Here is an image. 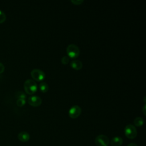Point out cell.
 Instances as JSON below:
<instances>
[{"instance_id": "cell-5", "label": "cell", "mask_w": 146, "mask_h": 146, "mask_svg": "<svg viewBox=\"0 0 146 146\" xmlns=\"http://www.w3.org/2000/svg\"><path fill=\"white\" fill-rule=\"evenodd\" d=\"M31 75L32 78L36 81H42L45 78L44 72L39 69L34 68L31 72Z\"/></svg>"}, {"instance_id": "cell-7", "label": "cell", "mask_w": 146, "mask_h": 146, "mask_svg": "<svg viewBox=\"0 0 146 146\" xmlns=\"http://www.w3.org/2000/svg\"><path fill=\"white\" fill-rule=\"evenodd\" d=\"M28 103L30 105L34 107L39 106L42 104V99L38 96L33 95L28 98Z\"/></svg>"}, {"instance_id": "cell-19", "label": "cell", "mask_w": 146, "mask_h": 146, "mask_svg": "<svg viewBox=\"0 0 146 146\" xmlns=\"http://www.w3.org/2000/svg\"><path fill=\"white\" fill-rule=\"evenodd\" d=\"M127 146H137V144H136L135 143H130V144H129L128 145H127Z\"/></svg>"}, {"instance_id": "cell-14", "label": "cell", "mask_w": 146, "mask_h": 146, "mask_svg": "<svg viewBox=\"0 0 146 146\" xmlns=\"http://www.w3.org/2000/svg\"><path fill=\"white\" fill-rule=\"evenodd\" d=\"M26 103V100L25 99H18L17 100V104L18 106L22 107Z\"/></svg>"}, {"instance_id": "cell-4", "label": "cell", "mask_w": 146, "mask_h": 146, "mask_svg": "<svg viewBox=\"0 0 146 146\" xmlns=\"http://www.w3.org/2000/svg\"><path fill=\"white\" fill-rule=\"evenodd\" d=\"M96 146H108L110 143L108 137L104 135H98L95 140Z\"/></svg>"}, {"instance_id": "cell-12", "label": "cell", "mask_w": 146, "mask_h": 146, "mask_svg": "<svg viewBox=\"0 0 146 146\" xmlns=\"http://www.w3.org/2000/svg\"><path fill=\"white\" fill-rule=\"evenodd\" d=\"M134 124L137 127L141 126L144 123V120L141 117H137L134 119Z\"/></svg>"}, {"instance_id": "cell-16", "label": "cell", "mask_w": 146, "mask_h": 146, "mask_svg": "<svg viewBox=\"0 0 146 146\" xmlns=\"http://www.w3.org/2000/svg\"><path fill=\"white\" fill-rule=\"evenodd\" d=\"M69 60H70V58H69V57L68 56H64L61 59V62L64 64H68V63L69 62Z\"/></svg>"}, {"instance_id": "cell-10", "label": "cell", "mask_w": 146, "mask_h": 146, "mask_svg": "<svg viewBox=\"0 0 146 146\" xmlns=\"http://www.w3.org/2000/svg\"><path fill=\"white\" fill-rule=\"evenodd\" d=\"M123 143V139L119 136H116L112 139L111 145L112 146H120Z\"/></svg>"}, {"instance_id": "cell-2", "label": "cell", "mask_w": 146, "mask_h": 146, "mask_svg": "<svg viewBox=\"0 0 146 146\" xmlns=\"http://www.w3.org/2000/svg\"><path fill=\"white\" fill-rule=\"evenodd\" d=\"M66 51L68 56L72 58L78 57L80 54V50L79 47L74 44H70L68 45L66 48Z\"/></svg>"}, {"instance_id": "cell-8", "label": "cell", "mask_w": 146, "mask_h": 146, "mask_svg": "<svg viewBox=\"0 0 146 146\" xmlns=\"http://www.w3.org/2000/svg\"><path fill=\"white\" fill-rule=\"evenodd\" d=\"M18 138L22 142H27L30 139V135L26 131H21L18 133Z\"/></svg>"}, {"instance_id": "cell-13", "label": "cell", "mask_w": 146, "mask_h": 146, "mask_svg": "<svg viewBox=\"0 0 146 146\" xmlns=\"http://www.w3.org/2000/svg\"><path fill=\"white\" fill-rule=\"evenodd\" d=\"M15 96L16 98H17L18 99H26V94L22 91H18L16 92L15 94Z\"/></svg>"}, {"instance_id": "cell-15", "label": "cell", "mask_w": 146, "mask_h": 146, "mask_svg": "<svg viewBox=\"0 0 146 146\" xmlns=\"http://www.w3.org/2000/svg\"><path fill=\"white\" fill-rule=\"evenodd\" d=\"M6 16L5 13L0 10V23H3L6 20Z\"/></svg>"}, {"instance_id": "cell-6", "label": "cell", "mask_w": 146, "mask_h": 146, "mask_svg": "<svg viewBox=\"0 0 146 146\" xmlns=\"http://www.w3.org/2000/svg\"><path fill=\"white\" fill-rule=\"evenodd\" d=\"M82 112V110L79 106L74 105L72 106L68 111V115L72 119H76L79 116Z\"/></svg>"}, {"instance_id": "cell-3", "label": "cell", "mask_w": 146, "mask_h": 146, "mask_svg": "<svg viewBox=\"0 0 146 146\" xmlns=\"http://www.w3.org/2000/svg\"><path fill=\"white\" fill-rule=\"evenodd\" d=\"M124 133L127 138L133 139L137 136V130L134 125L129 124L125 126L124 128Z\"/></svg>"}, {"instance_id": "cell-18", "label": "cell", "mask_w": 146, "mask_h": 146, "mask_svg": "<svg viewBox=\"0 0 146 146\" xmlns=\"http://www.w3.org/2000/svg\"><path fill=\"white\" fill-rule=\"evenodd\" d=\"M5 70V67H4V65L0 62V74L3 72V71Z\"/></svg>"}, {"instance_id": "cell-9", "label": "cell", "mask_w": 146, "mask_h": 146, "mask_svg": "<svg viewBox=\"0 0 146 146\" xmlns=\"http://www.w3.org/2000/svg\"><path fill=\"white\" fill-rule=\"evenodd\" d=\"M70 65L72 68L75 70H80L83 67V64L81 61L79 60H73L71 62Z\"/></svg>"}, {"instance_id": "cell-20", "label": "cell", "mask_w": 146, "mask_h": 146, "mask_svg": "<svg viewBox=\"0 0 146 146\" xmlns=\"http://www.w3.org/2000/svg\"><path fill=\"white\" fill-rule=\"evenodd\" d=\"M143 112L144 115H145V105L143 106Z\"/></svg>"}, {"instance_id": "cell-11", "label": "cell", "mask_w": 146, "mask_h": 146, "mask_svg": "<svg viewBox=\"0 0 146 146\" xmlns=\"http://www.w3.org/2000/svg\"><path fill=\"white\" fill-rule=\"evenodd\" d=\"M39 88L42 92H46L48 90V86L46 82H42L39 84Z\"/></svg>"}, {"instance_id": "cell-17", "label": "cell", "mask_w": 146, "mask_h": 146, "mask_svg": "<svg viewBox=\"0 0 146 146\" xmlns=\"http://www.w3.org/2000/svg\"><path fill=\"white\" fill-rule=\"evenodd\" d=\"M71 2L75 5H80L83 2V0H71Z\"/></svg>"}, {"instance_id": "cell-1", "label": "cell", "mask_w": 146, "mask_h": 146, "mask_svg": "<svg viewBox=\"0 0 146 146\" xmlns=\"http://www.w3.org/2000/svg\"><path fill=\"white\" fill-rule=\"evenodd\" d=\"M24 89L26 93L31 95L35 93L37 90V84L32 79H27L24 83Z\"/></svg>"}]
</instances>
